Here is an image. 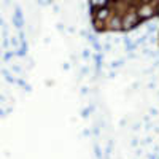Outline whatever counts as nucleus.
<instances>
[{
	"mask_svg": "<svg viewBox=\"0 0 159 159\" xmlns=\"http://www.w3.org/2000/svg\"><path fill=\"white\" fill-rule=\"evenodd\" d=\"M156 8H157L156 3H139V7H137V15H139L140 21L151 19L153 16L159 15Z\"/></svg>",
	"mask_w": 159,
	"mask_h": 159,
	"instance_id": "nucleus-1",
	"label": "nucleus"
},
{
	"mask_svg": "<svg viewBox=\"0 0 159 159\" xmlns=\"http://www.w3.org/2000/svg\"><path fill=\"white\" fill-rule=\"evenodd\" d=\"M96 154L100 157V150H99V147H96Z\"/></svg>",
	"mask_w": 159,
	"mask_h": 159,
	"instance_id": "nucleus-3",
	"label": "nucleus"
},
{
	"mask_svg": "<svg viewBox=\"0 0 159 159\" xmlns=\"http://www.w3.org/2000/svg\"><path fill=\"white\" fill-rule=\"evenodd\" d=\"M105 29H108V30H121L123 29V16H119V15H115L107 21V24H105Z\"/></svg>",
	"mask_w": 159,
	"mask_h": 159,
	"instance_id": "nucleus-2",
	"label": "nucleus"
}]
</instances>
